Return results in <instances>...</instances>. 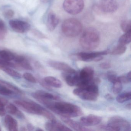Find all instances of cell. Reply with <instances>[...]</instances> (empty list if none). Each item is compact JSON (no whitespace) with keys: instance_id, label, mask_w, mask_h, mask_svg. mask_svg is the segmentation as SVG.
<instances>
[{"instance_id":"d6986e66","label":"cell","mask_w":131,"mask_h":131,"mask_svg":"<svg viewBox=\"0 0 131 131\" xmlns=\"http://www.w3.org/2000/svg\"><path fill=\"white\" fill-rule=\"evenodd\" d=\"M43 79L50 86L56 88H60L62 86V83L61 81L53 77H47Z\"/></svg>"},{"instance_id":"9a60e30c","label":"cell","mask_w":131,"mask_h":131,"mask_svg":"<svg viewBox=\"0 0 131 131\" xmlns=\"http://www.w3.org/2000/svg\"><path fill=\"white\" fill-rule=\"evenodd\" d=\"M61 118L63 122L75 131H86L90 130V129L85 128L79 123L69 118L61 116Z\"/></svg>"},{"instance_id":"52a82bcc","label":"cell","mask_w":131,"mask_h":131,"mask_svg":"<svg viewBox=\"0 0 131 131\" xmlns=\"http://www.w3.org/2000/svg\"><path fill=\"white\" fill-rule=\"evenodd\" d=\"M14 102L25 112L32 114L42 116L46 110L40 105L34 102L17 100L14 101Z\"/></svg>"},{"instance_id":"83f0119b","label":"cell","mask_w":131,"mask_h":131,"mask_svg":"<svg viewBox=\"0 0 131 131\" xmlns=\"http://www.w3.org/2000/svg\"><path fill=\"white\" fill-rule=\"evenodd\" d=\"M7 101L6 100L0 97V116H3L6 113L5 106L7 104Z\"/></svg>"},{"instance_id":"cb8c5ba5","label":"cell","mask_w":131,"mask_h":131,"mask_svg":"<svg viewBox=\"0 0 131 131\" xmlns=\"http://www.w3.org/2000/svg\"><path fill=\"white\" fill-rule=\"evenodd\" d=\"M126 47L125 46L118 44L116 47L113 48L110 52V54L112 55H120L125 52Z\"/></svg>"},{"instance_id":"ba28073f","label":"cell","mask_w":131,"mask_h":131,"mask_svg":"<svg viewBox=\"0 0 131 131\" xmlns=\"http://www.w3.org/2000/svg\"><path fill=\"white\" fill-rule=\"evenodd\" d=\"M108 53L107 50L92 52H81L75 54L72 58L84 62H99L103 59V56L107 55Z\"/></svg>"},{"instance_id":"b9f144b4","label":"cell","mask_w":131,"mask_h":131,"mask_svg":"<svg viewBox=\"0 0 131 131\" xmlns=\"http://www.w3.org/2000/svg\"><path fill=\"white\" fill-rule=\"evenodd\" d=\"M5 66H3V65H2L1 63V62H0V69H3V68Z\"/></svg>"},{"instance_id":"d6a6232c","label":"cell","mask_w":131,"mask_h":131,"mask_svg":"<svg viewBox=\"0 0 131 131\" xmlns=\"http://www.w3.org/2000/svg\"><path fill=\"white\" fill-rule=\"evenodd\" d=\"M23 77L26 80L32 83H36L37 80L36 78L31 73H25L23 74Z\"/></svg>"},{"instance_id":"4fadbf2b","label":"cell","mask_w":131,"mask_h":131,"mask_svg":"<svg viewBox=\"0 0 131 131\" xmlns=\"http://www.w3.org/2000/svg\"><path fill=\"white\" fill-rule=\"evenodd\" d=\"M45 128L47 131H70L72 129L56 120H51L45 125Z\"/></svg>"},{"instance_id":"3957f363","label":"cell","mask_w":131,"mask_h":131,"mask_svg":"<svg viewBox=\"0 0 131 131\" xmlns=\"http://www.w3.org/2000/svg\"><path fill=\"white\" fill-rule=\"evenodd\" d=\"M73 93L83 100L95 101L97 99L99 96V88L96 84L92 83L75 89Z\"/></svg>"},{"instance_id":"ee69618b","label":"cell","mask_w":131,"mask_h":131,"mask_svg":"<svg viewBox=\"0 0 131 131\" xmlns=\"http://www.w3.org/2000/svg\"><path fill=\"white\" fill-rule=\"evenodd\" d=\"M1 127H0V131H1Z\"/></svg>"},{"instance_id":"e0dca14e","label":"cell","mask_w":131,"mask_h":131,"mask_svg":"<svg viewBox=\"0 0 131 131\" xmlns=\"http://www.w3.org/2000/svg\"><path fill=\"white\" fill-rule=\"evenodd\" d=\"M5 125L9 131H18V123L16 120L9 115H7L4 119Z\"/></svg>"},{"instance_id":"4dcf8cb0","label":"cell","mask_w":131,"mask_h":131,"mask_svg":"<svg viewBox=\"0 0 131 131\" xmlns=\"http://www.w3.org/2000/svg\"><path fill=\"white\" fill-rule=\"evenodd\" d=\"M18 64L21 67L26 69L28 70H32L33 69L32 66L26 58L20 62Z\"/></svg>"},{"instance_id":"8fae6325","label":"cell","mask_w":131,"mask_h":131,"mask_svg":"<svg viewBox=\"0 0 131 131\" xmlns=\"http://www.w3.org/2000/svg\"><path fill=\"white\" fill-rule=\"evenodd\" d=\"M9 25L13 30L19 33H24L30 30V25L25 21L18 20H11Z\"/></svg>"},{"instance_id":"44dd1931","label":"cell","mask_w":131,"mask_h":131,"mask_svg":"<svg viewBox=\"0 0 131 131\" xmlns=\"http://www.w3.org/2000/svg\"><path fill=\"white\" fill-rule=\"evenodd\" d=\"M131 30L125 32L120 37L118 40V44L126 46L130 43L131 41Z\"/></svg>"},{"instance_id":"7402d4cb","label":"cell","mask_w":131,"mask_h":131,"mask_svg":"<svg viewBox=\"0 0 131 131\" xmlns=\"http://www.w3.org/2000/svg\"><path fill=\"white\" fill-rule=\"evenodd\" d=\"M40 95L47 99L51 100L59 101L60 99V97L56 95H53L47 92L43 91H38L36 92Z\"/></svg>"},{"instance_id":"7a4b0ae2","label":"cell","mask_w":131,"mask_h":131,"mask_svg":"<svg viewBox=\"0 0 131 131\" xmlns=\"http://www.w3.org/2000/svg\"><path fill=\"white\" fill-rule=\"evenodd\" d=\"M100 43V36L97 30L94 28L86 29L80 40V46L84 49L93 50L98 47Z\"/></svg>"},{"instance_id":"8d00e7d4","label":"cell","mask_w":131,"mask_h":131,"mask_svg":"<svg viewBox=\"0 0 131 131\" xmlns=\"http://www.w3.org/2000/svg\"><path fill=\"white\" fill-rule=\"evenodd\" d=\"M100 67L103 69H108L111 68V65L110 63L107 62L102 63L100 65Z\"/></svg>"},{"instance_id":"f1b7e54d","label":"cell","mask_w":131,"mask_h":131,"mask_svg":"<svg viewBox=\"0 0 131 131\" xmlns=\"http://www.w3.org/2000/svg\"><path fill=\"white\" fill-rule=\"evenodd\" d=\"M113 92L115 94H118L122 90V83L119 81H118L113 83Z\"/></svg>"},{"instance_id":"30bf717a","label":"cell","mask_w":131,"mask_h":131,"mask_svg":"<svg viewBox=\"0 0 131 131\" xmlns=\"http://www.w3.org/2000/svg\"><path fill=\"white\" fill-rule=\"evenodd\" d=\"M96 8L101 13H114L118 9V3L115 0H100L96 6Z\"/></svg>"},{"instance_id":"d4e9b609","label":"cell","mask_w":131,"mask_h":131,"mask_svg":"<svg viewBox=\"0 0 131 131\" xmlns=\"http://www.w3.org/2000/svg\"><path fill=\"white\" fill-rule=\"evenodd\" d=\"M2 70L9 75L10 76L14 78L20 79L22 77V75L20 73H19L17 71L10 69L8 67H4L2 69Z\"/></svg>"},{"instance_id":"484cf974","label":"cell","mask_w":131,"mask_h":131,"mask_svg":"<svg viewBox=\"0 0 131 131\" xmlns=\"http://www.w3.org/2000/svg\"><path fill=\"white\" fill-rule=\"evenodd\" d=\"M131 92H124L118 95L116 97V101L119 103H123L131 99Z\"/></svg>"},{"instance_id":"ffe728a7","label":"cell","mask_w":131,"mask_h":131,"mask_svg":"<svg viewBox=\"0 0 131 131\" xmlns=\"http://www.w3.org/2000/svg\"><path fill=\"white\" fill-rule=\"evenodd\" d=\"M7 110L10 114L15 115L20 118H24V115L19 111L17 107L12 103H9L7 106Z\"/></svg>"},{"instance_id":"9c48e42d","label":"cell","mask_w":131,"mask_h":131,"mask_svg":"<svg viewBox=\"0 0 131 131\" xmlns=\"http://www.w3.org/2000/svg\"><path fill=\"white\" fill-rule=\"evenodd\" d=\"M63 6L67 13L71 15H77L82 11L84 1L83 0H65Z\"/></svg>"},{"instance_id":"5bb4252c","label":"cell","mask_w":131,"mask_h":131,"mask_svg":"<svg viewBox=\"0 0 131 131\" xmlns=\"http://www.w3.org/2000/svg\"><path fill=\"white\" fill-rule=\"evenodd\" d=\"M100 116L90 114L86 116H83L80 118V123L86 126L94 125L99 124L102 121Z\"/></svg>"},{"instance_id":"ac0fdd59","label":"cell","mask_w":131,"mask_h":131,"mask_svg":"<svg viewBox=\"0 0 131 131\" xmlns=\"http://www.w3.org/2000/svg\"><path fill=\"white\" fill-rule=\"evenodd\" d=\"M63 76L66 82L69 86H77L78 82L77 73L76 72L74 74L67 73L64 74Z\"/></svg>"},{"instance_id":"7bdbcfd3","label":"cell","mask_w":131,"mask_h":131,"mask_svg":"<svg viewBox=\"0 0 131 131\" xmlns=\"http://www.w3.org/2000/svg\"><path fill=\"white\" fill-rule=\"evenodd\" d=\"M36 131H43V129H41L40 128H37V129H36Z\"/></svg>"},{"instance_id":"603a6c76","label":"cell","mask_w":131,"mask_h":131,"mask_svg":"<svg viewBox=\"0 0 131 131\" xmlns=\"http://www.w3.org/2000/svg\"><path fill=\"white\" fill-rule=\"evenodd\" d=\"M15 56L9 51L5 50L0 51V58L4 60L8 61L14 60Z\"/></svg>"},{"instance_id":"60d3db41","label":"cell","mask_w":131,"mask_h":131,"mask_svg":"<svg viewBox=\"0 0 131 131\" xmlns=\"http://www.w3.org/2000/svg\"><path fill=\"white\" fill-rule=\"evenodd\" d=\"M27 129L24 127H21V129H20V131H27Z\"/></svg>"},{"instance_id":"6da1fadb","label":"cell","mask_w":131,"mask_h":131,"mask_svg":"<svg viewBox=\"0 0 131 131\" xmlns=\"http://www.w3.org/2000/svg\"><path fill=\"white\" fill-rule=\"evenodd\" d=\"M47 108L57 114L63 117L72 118L83 115V112L76 105L63 102H52Z\"/></svg>"},{"instance_id":"4316f807","label":"cell","mask_w":131,"mask_h":131,"mask_svg":"<svg viewBox=\"0 0 131 131\" xmlns=\"http://www.w3.org/2000/svg\"><path fill=\"white\" fill-rule=\"evenodd\" d=\"M120 26L121 29L125 32L131 30V22L130 20H126L122 21Z\"/></svg>"},{"instance_id":"e575fe53","label":"cell","mask_w":131,"mask_h":131,"mask_svg":"<svg viewBox=\"0 0 131 131\" xmlns=\"http://www.w3.org/2000/svg\"><path fill=\"white\" fill-rule=\"evenodd\" d=\"M3 15L5 18L8 19H10L14 16V12L12 10H8L4 12Z\"/></svg>"},{"instance_id":"8992f818","label":"cell","mask_w":131,"mask_h":131,"mask_svg":"<svg viewBox=\"0 0 131 131\" xmlns=\"http://www.w3.org/2000/svg\"><path fill=\"white\" fill-rule=\"evenodd\" d=\"M77 74L78 79L77 86L78 87H83L92 83L97 85L100 82L99 79H94V70L90 67H84Z\"/></svg>"},{"instance_id":"d590c367","label":"cell","mask_w":131,"mask_h":131,"mask_svg":"<svg viewBox=\"0 0 131 131\" xmlns=\"http://www.w3.org/2000/svg\"><path fill=\"white\" fill-rule=\"evenodd\" d=\"M39 81L40 83V85H41L43 87H44L45 89L48 90H52L51 88V86H50L49 85L46 83V82L44 81V79L42 80L40 79H39Z\"/></svg>"},{"instance_id":"5b68a950","label":"cell","mask_w":131,"mask_h":131,"mask_svg":"<svg viewBox=\"0 0 131 131\" xmlns=\"http://www.w3.org/2000/svg\"><path fill=\"white\" fill-rule=\"evenodd\" d=\"M82 28L81 23L74 18L66 20L62 24L63 33L68 37H74L77 36L81 33Z\"/></svg>"},{"instance_id":"1f68e13d","label":"cell","mask_w":131,"mask_h":131,"mask_svg":"<svg viewBox=\"0 0 131 131\" xmlns=\"http://www.w3.org/2000/svg\"><path fill=\"white\" fill-rule=\"evenodd\" d=\"M7 30L4 23L0 21V40H3L5 38Z\"/></svg>"},{"instance_id":"7c38bea8","label":"cell","mask_w":131,"mask_h":131,"mask_svg":"<svg viewBox=\"0 0 131 131\" xmlns=\"http://www.w3.org/2000/svg\"><path fill=\"white\" fill-rule=\"evenodd\" d=\"M48 63L49 66L52 68L57 70L63 71L66 73L74 74L76 72L74 69L65 63L59 61L50 60L49 61Z\"/></svg>"},{"instance_id":"74e56055","label":"cell","mask_w":131,"mask_h":131,"mask_svg":"<svg viewBox=\"0 0 131 131\" xmlns=\"http://www.w3.org/2000/svg\"><path fill=\"white\" fill-rule=\"evenodd\" d=\"M105 98L106 99L109 100H112L113 99V97L110 94H106L105 95Z\"/></svg>"},{"instance_id":"ab89813d","label":"cell","mask_w":131,"mask_h":131,"mask_svg":"<svg viewBox=\"0 0 131 131\" xmlns=\"http://www.w3.org/2000/svg\"><path fill=\"white\" fill-rule=\"evenodd\" d=\"M126 107V108H127V109L130 110L131 108V103H129V104H127Z\"/></svg>"},{"instance_id":"f35d334b","label":"cell","mask_w":131,"mask_h":131,"mask_svg":"<svg viewBox=\"0 0 131 131\" xmlns=\"http://www.w3.org/2000/svg\"><path fill=\"white\" fill-rule=\"evenodd\" d=\"M27 128H28V129L29 130H30V131L33 130L34 129V126L32 124H30V123H29V124L27 125Z\"/></svg>"},{"instance_id":"2e32d148","label":"cell","mask_w":131,"mask_h":131,"mask_svg":"<svg viewBox=\"0 0 131 131\" xmlns=\"http://www.w3.org/2000/svg\"><path fill=\"white\" fill-rule=\"evenodd\" d=\"M59 23V19L53 13H49L47 20V27L49 30L52 31L55 29Z\"/></svg>"},{"instance_id":"277c9868","label":"cell","mask_w":131,"mask_h":131,"mask_svg":"<svg viewBox=\"0 0 131 131\" xmlns=\"http://www.w3.org/2000/svg\"><path fill=\"white\" fill-rule=\"evenodd\" d=\"M100 128L107 131H129L131 130V125L125 119L115 116L109 119L107 125L101 126Z\"/></svg>"},{"instance_id":"f546056e","label":"cell","mask_w":131,"mask_h":131,"mask_svg":"<svg viewBox=\"0 0 131 131\" xmlns=\"http://www.w3.org/2000/svg\"><path fill=\"white\" fill-rule=\"evenodd\" d=\"M106 77L109 81L113 83L118 81V77L116 75V73L113 71H109L108 72Z\"/></svg>"},{"instance_id":"836d02e7","label":"cell","mask_w":131,"mask_h":131,"mask_svg":"<svg viewBox=\"0 0 131 131\" xmlns=\"http://www.w3.org/2000/svg\"><path fill=\"white\" fill-rule=\"evenodd\" d=\"M118 80L122 83L127 84L131 82V79H129L126 75L119 77H118Z\"/></svg>"}]
</instances>
